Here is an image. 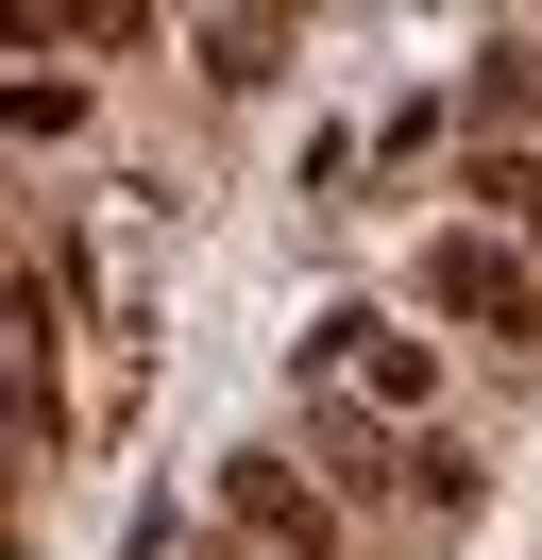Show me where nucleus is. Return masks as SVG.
<instances>
[{
    "label": "nucleus",
    "instance_id": "1",
    "mask_svg": "<svg viewBox=\"0 0 542 560\" xmlns=\"http://www.w3.org/2000/svg\"><path fill=\"white\" fill-rule=\"evenodd\" d=\"M424 306H440V323H492V340H526V323H542V289L508 272L492 238H424Z\"/></svg>",
    "mask_w": 542,
    "mask_h": 560
},
{
    "label": "nucleus",
    "instance_id": "6",
    "mask_svg": "<svg viewBox=\"0 0 542 560\" xmlns=\"http://www.w3.org/2000/svg\"><path fill=\"white\" fill-rule=\"evenodd\" d=\"M526 103H542V51H526V35H508V51H492V69H474V119H526Z\"/></svg>",
    "mask_w": 542,
    "mask_h": 560
},
{
    "label": "nucleus",
    "instance_id": "5",
    "mask_svg": "<svg viewBox=\"0 0 542 560\" xmlns=\"http://www.w3.org/2000/svg\"><path fill=\"white\" fill-rule=\"evenodd\" d=\"M474 205H492V221H526V238H542V153H474Z\"/></svg>",
    "mask_w": 542,
    "mask_h": 560
},
{
    "label": "nucleus",
    "instance_id": "4",
    "mask_svg": "<svg viewBox=\"0 0 542 560\" xmlns=\"http://www.w3.org/2000/svg\"><path fill=\"white\" fill-rule=\"evenodd\" d=\"M271 69H288L271 18H203V85H271Z\"/></svg>",
    "mask_w": 542,
    "mask_h": 560
},
{
    "label": "nucleus",
    "instance_id": "3",
    "mask_svg": "<svg viewBox=\"0 0 542 560\" xmlns=\"http://www.w3.org/2000/svg\"><path fill=\"white\" fill-rule=\"evenodd\" d=\"M322 374H373V390H390V408H424V390H440V357L406 340V323H373V306H339V323H322Z\"/></svg>",
    "mask_w": 542,
    "mask_h": 560
},
{
    "label": "nucleus",
    "instance_id": "2",
    "mask_svg": "<svg viewBox=\"0 0 542 560\" xmlns=\"http://www.w3.org/2000/svg\"><path fill=\"white\" fill-rule=\"evenodd\" d=\"M221 510L255 526V544H288V560H322V544H339V526H322V492H305L271 442H255V458H221Z\"/></svg>",
    "mask_w": 542,
    "mask_h": 560
}]
</instances>
